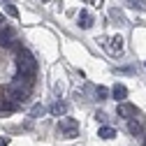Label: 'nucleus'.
<instances>
[{
  "instance_id": "obj_6",
  "label": "nucleus",
  "mask_w": 146,
  "mask_h": 146,
  "mask_svg": "<svg viewBox=\"0 0 146 146\" xmlns=\"http://www.w3.org/2000/svg\"><path fill=\"white\" fill-rule=\"evenodd\" d=\"M111 95H114V100H121V102H123V100L127 98V88H125L123 84H116V86L111 88Z\"/></svg>"
},
{
  "instance_id": "obj_16",
  "label": "nucleus",
  "mask_w": 146,
  "mask_h": 146,
  "mask_svg": "<svg viewBox=\"0 0 146 146\" xmlns=\"http://www.w3.org/2000/svg\"><path fill=\"white\" fill-rule=\"evenodd\" d=\"M0 146H9V137H0Z\"/></svg>"
},
{
  "instance_id": "obj_18",
  "label": "nucleus",
  "mask_w": 146,
  "mask_h": 146,
  "mask_svg": "<svg viewBox=\"0 0 146 146\" xmlns=\"http://www.w3.org/2000/svg\"><path fill=\"white\" fill-rule=\"evenodd\" d=\"M144 146H146V137H144Z\"/></svg>"
},
{
  "instance_id": "obj_11",
  "label": "nucleus",
  "mask_w": 146,
  "mask_h": 146,
  "mask_svg": "<svg viewBox=\"0 0 146 146\" xmlns=\"http://www.w3.org/2000/svg\"><path fill=\"white\" fill-rule=\"evenodd\" d=\"M111 51L114 53L123 51V37H121V35H114V37H111Z\"/></svg>"
},
{
  "instance_id": "obj_14",
  "label": "nucleus",
  "mask_w": 146,
  "mask_h": 146,
  "mask_svg": "<svg viewBox=\"0 0 146 146\" xmlns=\"http://www.w3.org/2000/svg\"><path fill=\"white\" fill-rule=\"evenodd\" d=\"M5 12H7L9 16H14V19H19V9H16L14 5H7V7H5Z\"/></svg>"
},
{
  "instance_id": "obj_5",
  "label": "nucleus",
  "mask_w": 146,
  "mask_h": 146,
  "mask_svg": "<svg viewBox=\"0 0 146 146\" xmlns=\"http://www.w3.org/2000/svg\"><path fill=\"white\" fill-rule=\"evenodd\" d=\"M118 116H123V118H132V116H135V107L127 104V102H121V104H118Z\"/></svg>"
},
{
  "instance_id": "obj_3",
  "label": "nucleus",
  "mask_w": 146,
  "mask_h": 146,
  "mask_svg": "<svg viewBox=\"0 0 146 146\" xmlns=\"http://www.w3.org/2000/svg\"><path fill=\"white\" fill-rule=\"evenodd\" d=\"M28 93H30V90L23 88L21 84H16V81H12V84L5 86V95H7L9 100H14V102H23V100L28 98Z\"/></svg>"
},
{
  "instance_id": "obj_8",
  "label": "nucleus",
  "mask_w": 146,
  "mask_h": 146,
  "mask_svg": "<svg viewBox=\"0 0 146 146\" xmlns=\"http://www.w3.org/2000/svg\"><path fill=\"white\" fill-rule=\"evenodd\" d=\"M127 130H130L132 135H139V132L144 130V125H141L139 118H130V121H127Z\"/></svg>"
},
{
  "instance_id": "obj_13",
  "label": "nucleus",
  "mask_w": 146,
  "mask_h": 146,
  "mask_svg": "<svg viewBox=\"0 0 146 146\" xmlns=\"http://www.w3.org/2000/svg\"><path fill=\"white\" fill-rule=\"evenodd\" d=\"M107 95H109V90H107L104 86H98V88H95V98H100V100H104Z\"/></svg>"
},
{
  "instance_id": "obj_9",
  "label": "nucleus",
  "mask_w": 146,
  "mask_h": 146,
  "mask_svg": "<svg viewBox=\"0 0 146 146\" xmlns=\"http://www.w3.org/2000/svg\"><path fill=\"white\" fill-rule=\"evenodd\" d=\"M98 137H102V139H114V137H116V130H114V127H109V125H102L100 130H98Z\"/></svg>"
},
{
  "instance_id": "obj_17",
  "label": "nucleus",
  "mask_w": 146,
  "mask_h": 146,
  "mask_svg": "<svg viewBox=\"0 0 146 146\" xmlns=\"http://www.w3.org/2000/svg\"><path fill=\"white\" fill-rule=\"evenodd\" d=\"M0 26H3V16H0Z\"/></svg>"
},
{
  "instance_id": "obj_10",
  "label": "nucleus",
  "mask_w": 146,
  "mask_h": 146,
  "mask_svg": "<svg viewBox=\"0 0 146 146\" xmlns=\"http://www.w3.org/2000/svg\"><path fill=\"white\" fill-rule=\"evenodd\" d=\"M65 111H67V104L65 102H53L51 104V114L53 116H65Z\"/></svg>"
},
{
  "instance_id": "obj_15",
  "label": "nucleus",
  "mask_w": 146,
  "mask_h": 146,
  "mask_svg": "<svg viewBox=\"0 0 146 146\" xmlns=\"http://www.w3.org/2000/svg\"><path fill=\"white\" fill-rule=\"evenodd\" d=\"M40 114H44V107H42V104H35V107H33V111H30V116L35 118V116H40Z\"/></svg>"
},
{
  "instance_id": "obj_19",
  "label": "nucleus",
  "mask_w": 146,
  "mask_h": 146,
  "mask_svg": "<svg viewBox=\"0 0 146 146\" xmlns=\"http://www.w3.org/2000/svg\"><path fill=\"white\" fill-rule=\"evenodd\" d=\"M144 65H146V63H144Z\"/></svg>"
},
{
  "instance_id": "obj_7",
  "label": "nucleus",
  "mask_w": 146,
  "mask_h": 146,
  "mask_svg": "<svg viewBox=\"0 0 146 146\" xmlns=\"http://www.w3.org/2000/svg\"><path fill=\"white\" fill-rule=\"evenodd\" d=\"M90 26H93V16H90V14H88V12L84 9V12L79 14V28H84V30H88Z\"/></svg>"
},
{
  "instance_id": "obj_2",
  "label": "nucleus",
  "mask_w": 146,
  "mask_h": 146,
  "mask_svg": "<svg viewBox=\"0 0 146 146\" xmlns=\"http://www.w3.org/2000/svg\"><path fill=\"white\" fill-rule=\"evenodd\" d=\"M58 132H60V137H65V139H74V137H79V123H77L74 118H60Z\"/></svg>"
},
{
  "instance_id": "obj_1",
  "label": "nucleus",
  "mask_w": 146,
  "mask_h": 146,
  "mask_svg": "<svg viewBox=\"0 0 146 146\" xmlns=\"http://www.w3.org/2000/svg\"><path fill=\"white\" fill-rule=\"evenodd\" d=\"M16 74L23 77V79H35V74H37V60H35L30 56L28 49H19L16 51Z\"/></svg>"
},
{
  "instance_id": "obj_12",
  "label": "nucleus",
  "mask_w": 146,
  "mask_h": 146,
  "mask_svg": "<svg viewBox=\"0 0 146 146\" xmlns=\"http://www.w3.org/2000/svg\"><path fill=\"white\" fill-rule=\"evenodd\" d=\"M14 109H16V107H14V102H9V98H7V100H5V98H0V111H7V114H12Z\"/></svg>"
},
{
  "instance_id": "obj_4",
  "label": "nucleus",
  "mask_w": 146,
  "mask_h": 146,
  "mask_svg": "<svg viewBox=\"0 0 146 146\" xmlns=\"http://www.w3.org/2000/svg\"><path fill=\"white\" fill-rule=\"evenodd\" d=\"M14 40H16V33H14L12 26H3V28H0V46H3V49L12 46Z\"/></svg>"
}]
</instances>
